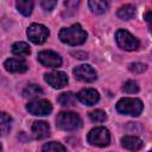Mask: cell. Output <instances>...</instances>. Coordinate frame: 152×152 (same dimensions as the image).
Instances as JSON below:
<instances>
[{
	"instance_id": "28",
	"label": "cell",
	"mask_w": 152,
	"mask_h": 152,
	"mask_svg": "<svg viewBox=\"0 0 152 152\" xmlns=\"http://www.w3.org/2000/svg\"><path fill=\"white\" fill-rule=\"evenodd\" d=\"M0 152H1V145H0Z\"/></svg>"
},
{
	"instance_id": "12",
	"label": "cell",
	"mask_w": 152,
	"mask_h": 152,
	"mask_svg": "<svg viewBox=\"0 0 152 152\" xmlns=\"http://www.w3.org/2000/svg\"><path fill=\"white\" fill-rule=\"evenodd\" d=\"M5 69L10 72H25L27 70V63L21 58H8L4 63Z\"/></svg>"
},
{
	"instance_id": "8",
	"label": "cell",
	"mask_w": 152,
	"mask_h": 152,
	"mask_svg": "<svg viewBox=\"0 0 152 152\" xmlns=\"http://www.w3.org/2000/svg\"><path fill=\"white\" fill-rule=\"evenodd\" d=\"M38 61L44 65L49 68H58L62 64V58L58 53L51 51V50H44L38 53Z\"/></svg>"
},
{
	"instance_id": "13",
	"label": "cell",
	"mask_w": 152,
	"mask_h": 152,
	"mask_svg": "<svg viewBox=\"0 0 152 152\" xmlns=\"http://www.w3.org/2000/svg\"><path fill=\"white\" fill-rule=\"evenodd\" d=\"M32 133L36 139H44L50 134V126L45 121H34L32 125Z\"/></svg>"
},
{
	"instance_id": "1",
	"label": "cell",
	"mask_w": 152,
	"mask_h": 152,
	"mask_svg": "<svg viewBox=\"0 0 152 152\" xmlns=\"http://www.w3.org/2000/svg\"><path fill=\"white\" fill-rule=\"evenodd\" d=\"M59 39L68 44V45H81L86 42L87 39V32L82 28L80 24H74L70 27L62 28L59 31Z\"/></svg>"
},
{
	"instance_id": "15",
	"label": "cell",
	"mask_w": 152,
	"mask_h": 152,
	"mask_svg": "<svg viewBox=\"0 0 152 152\" xmlns=\"http://www.w3.org/2000/svg\"><path fill=\"white\" fill-rule=\"evenodd\" d=\"M12 118L4 112H0V137L6 135L11 129Z\"/></svg>"
},
{
	"instance_id": "20",
	"label": "cell",
	"mask_w": 152,
	"mask_h": 152,
	"mask_svg": "<svg viewBox=\"0 0 152 152\" xmlns=\"http://www.w3.org/2000/svg\"><path fill=\"white\" fill-rule=\"evenodd\" d=\"M15 5H17L18 11H19L23 15L27 17V15H30V14L32 13V10H33V1H30V0H19V1H17Z\"/></svg>"
},
{
	"instance_id": "21",
	"label": "cell",
	"mask_w": 152,
	"mask_h": 152,
	"mask_svg": "<svg viewBox=\"0 0 152 152\" xmlns=\"http://www.w3.org/2000/svg\"><path fill=\"white\" fill-rule=\"evenodd\" d=\"M43 94V89L37 86V84H28L25 89H24V93L23 95L25 97H28V99H34V97H38Z\"/></svg>"
},
{
	"instance_id": "19",
	"label": "cell",
	"mask_w": 152,
	"mask_h": 152,
	"mask_svg": "<svg viewBox=\"0 0 152 152\" xmlns=\"http://www.w3.org/2000/svg\"><path fill=\"white\" fill-rule=\"evenodd\" d=\"M88 5H89L91 12L95 13V14H102V13H104L108 10V6H109V4L107 1H99V0L89 1Z\"/></svg>"
},
{
	"instance_id": "5",
	"label": "cell",
	"mask_w": 152,
	"mask_h": 152,
	"mask_svg": "<svg viewBox=\"0 0 152 152\" xmlns=\"http://www.w3.org/2000/svg\"><path fill=\"white\" fill-rule=\"evenodd\" d=\"M115 39H116L118 45L124 50L133 51V50H137L139 48V40L126 30L116 31Z\"/></svg>"
},
{
	"instance_id": "23",
	"label": "cell",
	"mask_w": 152,
	"mask_h": 152,
	"mask_svg": "<svg viewBox=\"0 0 152 152\" xmlns=\"http://www.w3.org/2000/svg\"><path fill=\"white\" fill-rule=\"evenodd\" d=\"M89 118L93 122H103L107 120V115L103 110L101 109H95L93 112L89 113Z\"/></svg>"
},
{
	"instance_id": "2",
	"label": "cell",
	"mask_w": 152,
	"mask_h": 152,
	"mask_svg": "<svg viewBox=\"0 0 152 152\" xmlns=\"http://www.w3.org/2000/svg\"><path fill=\"white\" fill-rule=\"evenodd\" d=\"M56 122L57 126L63 131H75L82 125L80 115L72 112H61L56 118Z\"/></svg>"
},
{
	"instance_id": "14",
	"label": "cell",
	"mask_w": 152,
	"mask_h": 152,
	"mask_svg": "<svg viewBox=\"0 0 152 152\" xmlns=\"http://www.w3.org/2000/svg\"><path fill=\"white\" fill-rule=\"evenodd\" d=\"M121 144L129 151H139L142 147V140L134 135H126L121 139Z\"/></svg>"
},
{
	"instance_id": "9",
	"label": "cell",
	"mask_w": 152,
	"mask_h": 152,
	"mask_svg": "<svg viewBox=\"0 0 152 152\" xmlns=\"http://www.w3.org/2000/svg\"><path fill=\"white\" fill-rule=\"evenodd\" d=\"M75 77L80 81H83V82H93L96 80V71L88 64H82V65H78L76 66L74 70H72Z\"/></svg>"
},
{
	"instance_id": "27",
	"label": "cell",
	"mask_w": 152,
	"mask_h": 152,
	"mask_svg": "<svg viewBox=\"0 0 152 152\" xmlns=\"http://www.w3.org/2000/svg\"><path fill=\"white\" fill-rule=\"evenodd\" d=\"M145 19H146L147 24H148V25H151V11H148V12L145 14Z\"/></svg>"
},
{
	"instance_id": "10",
	"label": "cell",
	"mask_w": 152,
	"mask_h": 152,
	"mask_svg": "<svg viewBox=\"0 0 152 152\" xmlns=\"http://www.w3.org/2000/svg\"><path fill=\"white\" fill-rule=\"evenodd\" d=\"M45 81L55 89L64 88L68 84V76L63 71H51L45 75Z\"/></svg>"
},
{
	"instance_id": "3",
	"label": "cell",
	"mask_w": 152,
	"mask_h": 152,
	"mask_svg": "<svg viewBox=\"0 0 152 152\" xmlns=\"http://www.w3.org/2000/svg\"><path fill=\"white\" fill-rule=\"evenodd\" d=\"M116 110L121 114H127L132 116H138L142 112V102L139 99L124 97L118 101Z\"/></svg>"
},
{
	"instance_id": "17",
	"label": "cell",
	"mask_w": 152,
	"mask_h": 152,
	"mask_svg": "<svg viewBox=\"0 0 152 152\" xmlns=\"http://www.w3.org/2000/svg\"><path fill=\"white\" fill-rule=\"evenodd\" d=\"M134 14H135V7L131 4L124 5L118 10V17L124 20H128V19L133 18Z\"/></svg>"
},
{
	"instance_id": "18",
	"label": "cell",
	"mask_w": 152,
	"mask_h": 152,
	"mask_svg": "<svg viewBox=\"0 0 152 152\" xmlns=\"http://www.w3.org/2000/svg\"><path fill=\"white\" fill-rule=\"evenodd\" d=\"M58 103L61 106H64V107H71V106H75L76 103V96L71 93V91H68V93H63L58 96L57 99Z\"/></svg>"
},
{
	"instance_id": "16",
	"label": "cell",
	"mask_w": 152,
	"mask_h": 152,
	"mask_svg": "<svg viewBox=\"0 0 152 152\" xmlns=\"http://www.w3.org/2000/svg\"><path fill=\"white\" fill-rule=\"evenodd\" d=\"M12 52L15 55V56H19V57H25V56H28L31 53V50H30V46L24 43V42H17L12 45Z\"/></svg>"
},
{
	"instance_id": "6",
	"label": "cell",
	"mask_w": 152,
	"mask_h": 152,
	"mask_svg": "<svg viewBox=\"0 0 152 152\" xmlns=\"http://www.w3.org/2000/svg\"><path fill=\"white\" fill-rule=\"evenodd\" d=\"M49 30L42 24H32L27 28V37L34 44H43L49 37Z\"/></svg>"
},
{
	"instance_id": "26",
	"label": "cell",
	"mask_w": 152,
	"mask_h": 152,
	"mask_svg": "<svg viewBox=\"0 0 152 152\" xmlns=\"http://www.w3.org/2000/svg\"><path fill=\"white\" fill-rule=\"evenodd\" d=\"M40 5L45 11H52L55 8V6L57 5V1H55V0H44V1H42Z\"/></svg>"
},
{
	"instance_id": "7",
	"label": "cell",
	"mask_w": 152,
	"mask_h": 152,
	"mask_svg": "<svg viewBox=\"0 0 152 152\" xmlns=\"http://www.w3.org/2000/svg\"><path fill=\"white\" fill-rule=\"evenodd\" d=\"M32 115H49L52 112V104L48 100H34L26 106Z\"/></svg>"
},
{
	"instance_id": "4",
	"label": "cell",
	"mask_w": 152,
	"mask_h": 152,
	"mask_svg": "<svg viewBox=\"0 0 152 152\" xmlns=\"http://www.w3.org/2000/svg\"><path fill=\"white\" fill-rule=\"evenodd\" d=\"M87 139H88V142L94 146L104 147V146H108L110 142V134L108 129L104 127H95L88 133Z\"/></svg>"
},
{
	"instance_id": "11",
	"label": "cell",
	"mask_w": 152,
	"mask_h": 152,
	"mask_svg": "<svg viewBox=\"0 0 152 152\" xmlns=\"http://www.w3.org/2000/svg\"><path fill=\"white\" fill-rule=\"evenodd\" d=\"M77 99L83 104L93 106V104H95L100 100V95H99L97 90H95L93 88H87V89H82V90L78 91Z\"/></svg>"
},
{
	"instance_id": "25",
	"label": "cell",
	"mask_w": 152,
	"mask_h": 152,
	"mask_svg": "<svg viewBox=\"0 0 152 152\" xmlns=\"http://www.w3.org/2000/svg\"><path fill=\"white\" fill-rule=\"evenodd\" d=\"M146 68H147V66H146L145 64H142V63H132V64L129 65V70H131L132 72H135V74H140V72L145 71Z\"/></svg>"
},
{
	"instance_id": "29",
	"label": "cell",
	"mask_w": 152,
	"mask_h": 152,
	"mask_svg": "<svg viewBox=\"0 0 152 152\" xmlns=\"http://www.w3.org/2000/svg\"><path fill=\"white\" fill-rule=\"evenodd\" d=\"M148 152H151V151H148Z\"/></svg>"
},
{
	"instance_id": "24",
	"label": "cell",
	"mask_w": 152,
	"mask_h": 152,
	"mask_svg": "<svg viewBox=\"0 0 152 152\" xmlns=\"http://www.w3.org/2000/svg\"><path fill=\"white\" fill-rule=\"evenodd\" d=\"M122 90L127 94H135L139 91V86L135 81H127L124 87H122Z\"/></svg>"
},
{
	"instance_id": "22",
	"label": "cell",
	"mask_w": 152,
	"mask_h": 152,
	"mask_svg": "<svg viewBox=\"0 0 152 152\" xmlns=\"http://www.w3.org/2000/svg\"><path fill=\"white\" fill-rule=\"evenodd\" d=\"M42 152H66V148L59 142L50 141L43 145Z\"/></svg>"
}]
</instances>
